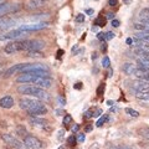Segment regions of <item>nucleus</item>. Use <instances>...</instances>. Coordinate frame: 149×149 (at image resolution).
<instances>
[{"mask_svg":"<svg viewBox=\"0 0 149 149\" xmlns=\"http://www.w3.org/2000/svg\"><path fill=\"white\" fill-rule=\"evenodd\" d=\"M62 54H63V51H62V50H58V51H57V56H58V57H61Z\"/></svg>","mask_w":149,"mask_h":149,"instance_id":"obj_49","label":"nucleus"},{"mask_svg":"<svg viewBox=\"0 0 149 149\" xmlns=\"http://www.w3.org/2000/svg\"><path fill=\"white\" fill-rule=\"evenodd\" d=\"M78 129H80V125H78V124H76V125H74V127L72 128V132L74 133V132H77V130H78Z\"/></svg>","mask_w":149,"mask_h":149,"instance_id":"obj_44","label":"nucleus"},{"mask_svg":"<svg viewBox=\"0 0 149 149\" xmlns=\"http://www.w3.org/2000/svg\"><path fill=\"white\" fill-rule=\"evenodd\" d=\"M49 22H45V21H41V22H34V24H25V25H21L19 29L25 31V32H31V31H37V30H42L45 27H47Z\"/></svg>","mask_w":149,"mask_h":149,"instance_id":"obj_6","label":"nucleus"},{"mask_svg":"<svg viewBox=\"0 0 149 149\" xmlns=\"http://www.w3.org/2000/svg\"><path fill=\"white\" fill-rule=\"evenodd\" d=\"M134 29H136V30H141V31H146L147 26L143 25V24H134Z\"/></svg>","mask_w":149,"mask_h":149,"instance_id":"obj_29","label":"nucleus"},{"mask_svg":"<svg viewBox=\"0 0 149 149\" xmlns=\"http://www.w3.org/2000/svg\"><path fill=\"white\" fill-rule=\"evenodd\" d=\"M55 113H56V116H62V111L61 109H56Z\"/></svg>","mask_w":149,"mask_h":149,"instance_id":"obj_46","label":"nucleus"},{"mask_svg":"<svg viewBox=\"0 0 149 149\" xmlns=\"http://www.w3.org/2000/svg\"><path fill=\"white\" fill-rule=\"evenodd\" d=\"M17 91L21 93V95H26V96H31L35 97L36 100L40 101H49L50 100V95L46 92L44 88H40L37 86H25L22 85L17 88Z\"/></svg>","mask_w":149,"mask_h":149,"instance_id":"obj_2","label":"nucleus"},{"mask_svg":"<svg viewBox=\"0 0 149 149\" xmlns=\"http://www.w3.org/2000/svg\"><path fill=\"white\" fill-rule=\"evenodd\" d=\"M112 72H113V71H112V70H111V68H109V72H108V76H109V77H111V76H112Z\"/></svg>","mask_w":149,"mask_h":149,"instance_id":"obj_52","label":"nucleus"},{"mask_svg":"<svg viewBox=\"0 0 149 149\" xmlns=\"http://www.w3.org/2000/svg\"><path fill=\"white\" fill-rule=\"evenodd\" d=\"M104 92V83H101V85L98 86V88H97V95L98 96H102Z\"/></svg>","mask_w":149,"mask_h":149,"instance_id":"obj_28","label":"nucleus"},{"mask_svg":"<svg viewBox=\"0 0 149 149\" xmlns=\"http://www.w3.org/2000/svg\"><path fill=\"white\" fill-rule=\"evenodd\" d=\"M20 9V4H10V3H1L0 4V17H4L8 14L15 13Z\"/></svg>","mask_w":149,"mask_h":149,"instance_id":"obj_5","label":"nucleus"},{"mask_svg":"<svg viewBox=\"0 0 149 149\" xmlns=\"http://www.w3.org/2000/svg\"><path fill=\"white\" fill-rule=\"evenodd\" d=\"M104 37H106V40H112L114 37V34L112 31H108V32H106L104 34Z\"/></svg>","mask_w":149,"mask_h":149,"instance_id":"obj_32","label":"nucleus"},{"mask_svg":"<svg viewBox=\"0 0 149 149\" xmlns=\"http://www.w3.org/2000/svg\"><path fill=\"white\" fill-rule=\"evenodd\" d=\"M109 149H133V148H130L128 146H113V147H111Z\"/></svg>","mask_w":149,"mask_h":149,"instance_id":"obj_33","label":"nucleus"},{"mask_svg":"<svg viewBox=\"0 0 149 149\" xmlns=\"http://www.w3.org/2000/svg\"><path fill=\"white\" fill-rule=\"evenodd\" d=\"M35 78H36V74H34L32 72H25V73H21L16 78V82L17 83H32Z\"/></svg>","mask_w":149,"mask_h":149,"instance_id":"obj_12","label":"nucleus"},{"mask_svg":"<svg viewBox=\"0 0 149 149\" xmlns=\"http://www.w3.org/2000/svg\"><path fill=\"white\" fill-rule=\"evenodd\" d=\"M57 101H58L61 104H65V103H66V101H65V98H62V97H57Z\"/></svg>","mask_w":149,"mask_h":149,"instance_id":"obj_41","label":"nucleus"},{"mask_svg":"<svg viewBox=\"0 0 149 149\" xmlns=\"http://www.w3.org/2000/svg\"><path fill=\"white\" fill-rule=\"evenodd\" d=\"M4 51L9 55L20 52V51H25V41H11V42L5 45Z\"/></svg>","mask_w":149,"mask_h":149,"instance_id":"obj_4","label":"nucleus"},{"mask_svg":"<svg viewBox=\"0 0 149 149\" xmlns=\"http://www.w3.org/2000/svg\"><path fill=\"white\" fill-rule=\"evenodd\" d=\"M125 113L129 114L130 117H134V118H138L139 117V112L133 109V108H125Z\"/></svg>","mask_w":149,"mask_h":149,"instance_id":"obj_20","label":"nucleus"},{"mask_svg":"<svg viewBox=\"0 0 149 149\" xmlns=\"http://www.w3.org/2000/svg\"><path fill=\"white\" fill-rule=\"evenodd\" d=\"M136 98L149 101V92H136Z\"/></svg>","mask_w":149,"mask_h":149,"instance_id":"obj_19","label":"nucleus"},{"mask_svg":"<svg viewBox=\"0 0 149 149\" xmlns=\"http://www.w3.org/2000/svg\"><path fill=\"white\" fill-rule=\"evenodd\" d=\"M73 87L76 88V90H81V88H82V83H81V82H78V83H76V85H74Z\"/></svg>","mask_w":149,"mask_h":149,"instance_id":"obj_40","label":"nucleus"},{"mask_svg":"<svg viewBox=\"0 0 149 149\" xmlns=\"http://www.w3.org/2000/svg\"><path fill=\"white\" fill-rule=\"evenodd\" d=\"M132 83H133L132 86L136 90V92H149V82L144 80H138Z\"/></svg>","mask_w":149,"mask_h":149,"instance_id":"obj_11","label":"nucleus"},{"mask_svg":"<svg viewBox=\"0 0 149 149\" xmlns=\"http://www.w3.org/2000/svg\"><path fill=\"white\" fill-rule=\"evenodd\" d=\"M19 106L21 109H25L31 117H39V116L47 113V108L42 102H40L39 100L29 98V97H22L19 100Z\"/></svg>","mask_w":149,"mask_h":149,"instance_id":"obj_1","label":"nucleus"},{"mask_svg":"<svg viewBox=\"0 0 149 149\" xmlns=\"http://www.w3.org/2000/svg\"><path fill=\"white\" fill-rule=\"evenodd\" d=\"M85 139H86V137H85V134H83V133H80V134H78L77 141L80 142V143H83V142H85Z\"/></svg>","mask_w":149,"mask_h":149,"instance_id":"obj_35","label":"nucleus"},{"mask_svg":"<svg viewBox=\"0 0 149 149\" xmlns=\"http://www.w3.org/2000/svg\"><path fill=\"white\" fill-rule=\"evenodd\" d=\"M16 130H17V133H19V136H22V137H26V129L24 128V127H21V125H19V127L16 128Z\"/></svg>","mask_w":149,"mask_h":149,"instance_id":"obj_26","label":"nucleus"},{"mask_svg":"<svg viewBox=\"0 0 149 149\" xmlns=\"http://www.w3.org/2000/svg\"><path fill=\"white\" fill-rule=\"evenodd\" d=\"M107 103H108V106H112V104H113V102H112V101H108Z\"/></svg>","mask_w":149,"mask_h":149,"instance_id":"obj_53","label":"nucleus"},{"mask_svg":"<svg viewBox=\"0 0 149 149\" xmlns=\"http://www.w3.org/2000/svg\"><path fill=\"white\" fill-rule=\"evenodd\" d=\"M1 139L10 149H21L22 147H25L24 143H21L19 139L13 137L11 134H1Z\"/></svg>","mask_w":149,"mask_h":149,"instance_id":"obj_3","label":"nucleus"},{"mask_svg":"<svg viewBox=\"0 0 149 149\" xmlns=\"http://www.w3.org/2000/svg\"><path fill=\"white\" fill-rule=\"evenodd\" d=\"M67 143L70 144V146H74V143H76V138H74V136L68 137V139H67Z\"/></svg>","mask_w":149,"mask_h":149,"instance_id":"obj_34","label":"nucleus"},{"mask_svg":"<svg viewBox=\"0 0 149 149\" xmlns=\"http://www.w3.org/2000/svg\"><path fill=\"white\" fill-rule=\"evenodd\" d=\"M26 35V32L25 31H22L20 29H16V30H13L10 32H8V34H5L4 36H1V39L4 40H13V39H17V37H21V36H24Z\"/></svg>","mask_w":149,"mask_h":149,"instance_id":"obj_13","label":"nucleus"},{"mask_svg":"<svg viewBox=\"0 0 149 149\" xmlns=\"http://www.w3.org/2000/svg\"><path fill=\"white\" fill-rule=\"evenodd\" d=\"M96 58H97V54L93 52V54H92V60H96Z\"/></svg>","mask_w":149,"mask_h":149,"instance_id":"obj_51","label":"nucleus"},{"mask_svg":"<svg viewBox=\"0 0 149 149\" xmlns=\"http://www.w3.org/2000/svg\"><path fill=\"white\" fill-rule=\"evenodd\" d=\"M97 37H98L100 40H106V37H104V34H102V32H98V34H97Z\"/></svg>","mask_w":149,"mask_h":149,"instance_id":"obj_39","label":"nucleus"},{"mask_svg":"<svg viewBox=\"0 0 149 149\" xmlns=\"http://www.w3.org/2000/svg\"><path fill=\"white\" fill-rule=\"evenodd\" d=\"M34 83L35 86L37 87H40V88H50L51 86H52V80H51L50 77H39V76H36V78L34 80Z\"/></svg>","mask_w":149,"mask_h":149,"instance_id":"obj_10","label":"nucleus"},{"mask_svg":"<svg viewBox=\"0 0 149 149\" xmlns=\"http://www.w3.org/2000/svg\"><path fill=\"white\" fill-rule=\"evenodd\" d=\"M102 66H103L104 68H109V66H111V60H109L108 56H104V57H103V60H102Z\"/></svg>","mask_w":149,"mask_h":149,"instance_id":"obj_24","label":"nucleus"},{"mask_svg":"<svg viewBox=\"0 0 149 149\" xmlns=\"http://www.w3.org/2000/svg\"><path fill=\"white\" fill-rule=\"evenodd\" d=\"M136 37H137V39H141L143 41H146V42L149 44V34H146V32H143V34H137Z\"/></svg>","mask_w":149,"mask_h":149,"instance_id":"obj_23","label":"nucleus"},{"mask_svg":"<svg viewBox=\"0 0 149 149\" xmlns=\"http://www.w3.org/2000/svg\"><path fill=\"white\" fill-rule=\"evenodd\" d=\"M141 17H149V8L143 9L141 11Z\"/></svg>","mask_w":149,"mask_h":149,"instance_id":"obj_31","label":"nucleus"},{"mask_svg":"<svg viewBox=\"0 0 149 149\" xmlns=\"http://www.w3.org/2000/svg\"><path fill=\"white\" fill-rule=\"evenodd\" d=\"M0 1H1V0H0Z\"/></svg>","mask_w":149,"mask_h":149,"instance_id":"obj_54","label":"nucleus"},{"mask_svg":"<svg viewBox=\"0 0 149 149\" xmlns=\"http://www.w3.org/2000/svg\"><path fill=\"white\" fill-rule=\"evenodd\" d=\"M101 50L103 51V52H104V51L107 50V44H106V42H104V44H102V46H101Z\"/></svg>","mask_w":149,"mask_h":149,"instance_id":"obj_45","label":"nucleus"},{"mask_svg":"<svg viewBox=\"0 0 149 149\" xmlns=\"http://www.w3.org/2000/svg\"><path fill=\"white\" fill-rule=\"evenodd\" d=\"M14 104L15 103H14V100L11 96H5V97H3V98H0V107H1V108L9 109V108H11Z\"/></svg>","mask_w":149,"mask_h":149,"instance_id":"obj_14","label":"nucleus"},{"mask_svg":"<svg viewBox=\"0 0 149 149\" xmlns=\"http://www.w3.org/2000/svg\"><path fill=\"white\" fill-rule=\"evenodd\" d=\"M74 21L76 22H83L85 21V15H83V14H78V15L74 17Z\"/></svg>","mask_w":149,"mask_h":149,"instance_id":"obj_30","label":"nucleus"},{"mask_svg":"<svg viewBox=\"0 0 149 149\" xmlns=\"http://www.w3.org/2000/svg\"><path fill=\"white\" fill-rule=\"evenodd\" d=\"M30 123L35 127H40V128H45L47 125V120L44 119V118H39V117H31L30 118Z\"/></svg>","mask_w":149,"mask_h":149,"instance_id":"obj_15","label":"nucleus"},{"mask_svg":"<svg viewBox=\"0 0 149 149\" xmlns=\"http://www.w3.org/2000/svg\"><path fill=\"white\" fill-rule=\"evenodd\" d=\"M138 134L144 137L146 139H149V127L148 125H144V127L138 128Z\"/></svg>","mask_w":149,"mask_h":149,"instance_id":"obj_18","label":"nucleus"},{"mask_svg":"<svg viewBox=\"0 0 149 149\" xmlns=\"http://www.w3.org/2000/svg\"><path fill=\"white\" fill-rule=\"evenodd\" d=\"M63 134H65V130H63V129L58 130V133H57V139H58V141H62V138H63Z\"/></svg>","mask_w":149,"mask_h":149,"instance_id":"obj_36","label":"nucleus"},{"mask_svg":"<svg viewBox=\"0 0 149 149\" xmlns=\"http://www.w3.org/2000/svg\"><path fill=\"white\" fill-rule=\"evenodd\" d=\"M118 4V0H108V5L109 6H116Z\"/></svg>","mask_w":149,"mask_h":149,"instance_id":"obj_37","label":"nucleus"},{"mask_svg":"<svg viewBox=\"0 0 149 149\" xmlns=\"http://www.w3.org/2000/svg\"><path fill=\"white\" fill-rule=\"evenodd\" d=\"M95 25H97V26H104L106 25V17L104 16H98L95 20Z\"/></svg>","mask_w":149,"mask_h":149,"instance_id":"obj_21","label":"nucleus"},{"mask_svg":"<svg viewBox=\"0 0 149 149\" xmlns=\"http://www.w3.org/2000/svg\"><path fill=\"white\" fill-rule=\"evenodd\" d=\"M123 71L125 72V74H129V76H132V74H134V76H137L138 78L141 77L143 73H146V72L141 71V70L138 68V66H136V65H133V63H124V66H123Z\"/></svg>","mask_w":149,"mask_h":149,"instance_id":"obj_9","label":"nucleus"},{"mask_svg":"<svg viewBox=\"0 0 149 149\" xmlns=\"http://www.w3.org/2000/svg\"><path fill=\"white\" fill-rule=\"evenodd\" d=\"M120 25V22L118 21V20H116V19H113V20H112V26L113 27H118Z\"/></svg>","mask_w":149,"mask_h":149,"instance_id":"obj_38","label":"nucleus"},{"mask_svg":"<svg viewBox=\"0 0 149 149\" xmlns=\"http://www.w3.org/2000/svg\"><path fill=\"white\" fill-rule=\"evenodd\" d=\"M125 42H127V45H132V44H133V40H132V39H127V41H125Z\"/></svg>","mask_w":149,"mask_h":149,"instance_id":"obj_48","label":"nucleus"},{"mask_svg":"<svg viewBox=\"0 0 149 149\" xmlns=\"http://www.w3.org/2000/svg\"><path fill=\"white\" fill-rule=\"evenodd\" d=\"M44 3H45V0H30V1L27 3V9H30V10L37 9V8L42 6Z\"/></svg>","mask_w":149,"mask_h":149,"instance_id":"obj_16","label":"nucleus"},{"mask_svg":"<svg viewBox=\"0 0 149 149\" xmlns=\"http://www.w3.org/2000/svg\"><path fill=\"white\" fill-rule=\"evenodd\" d=\"M27 56L29 57H42V54L39 51H27Z\"/></svg>","mask_w":149,"mask_h":149,"instance_id":"obj_25","label":"nucleus"},{"mask_svg":"<svg viewBox=\"0 0 149 149\" xmlns=\"http://www.w3.org/2000/svg\"><path fill=\"white\" fill-rule=\"evenodd\" d=\"M107 119H108V116L107 114H104V116H102V117L97 120V123H96V125L97 127H102V125H103L106 122H107Z\"/></svg>","mask_w":149,"mask_h":149,"instance_id":"obj_22","label":"nucleus"},{"mask_svg":"<svg viewBox=\"0 0 149 149\" xmlns=\"http://www.w3.org/2000/svg\"><path fill=\"white\" fill-rule=\"evenodd\" d=\"M91 130H92V125L88 124L87 127H86V129H85V132H91Z\"/></svg>","mask_w":149,"mask_h":149,"instance_id":"obj_47","label":"nucleus"},{"mask_svg":"<svg viewBox=\"0 0 149 149\" xmlns=\"http://www.w3.org/2000/svg\"><path fill=\"white\" fill-rule=\"evenodd\" d=\"M72 122V116L71 114H65V117H63V124L65 125H67Z\"/></svg>","mask_w":149,"mask_h":149,"instance_id":"obj_27","label":"nucleus"},{"mask_svg":"<svg viewBox=\"0 0 149 149\" xmlns=\"http://www.w3.org/2000/svg\"><path fill=\"white\" fill-rule=\"evenodd\" d=\"M107 17L113 20V19H114V14H113V13H108V14H107Z\"/></svg>","mask_w":149,"mask_h":149,"instance_id":"obj_42","label":"nucleus"},{"mask_svg":"<svg viewBox=\"0 0 149 149\" xmlns=\"http://www.w3.org/2000/svg\"><path fill=\"white\" fill-rule=\"evenodd\" d=\"M25 51H39L45 47V42L41 40H24Z\"/></svg>","mask_w":149,"mask_h":149,"instance_id":"obj_8","label":"nucleus"},{"mask_svg":"<svg viewBox=\"0 0 149 149\" xmlns=\"http://www.w3.org/2000/svg\"><path fill=\"white\" fill-rule=\"evenodd\" d=\"M93 13H95V11H93L92 9H87V10H86V14H87V15H93Z\"/></svg>","mask_w":149,"mask_h":149,"instance_id":"obj_43","label":"nucleus"},{"mask_svg":"<svg viewBox=\"0 0 149 149\" xmlns=\"http://www.w3.org/2000/svg\"><path fill=\"white\" fill-rule=\"evenodd\" d=\"M123 3L125 4V5H129V4L132 3V0H123Z\"/></svg>","mask_w":149,"mask_h":149,"instance_id":"obj_50","label":"nucleus"},{"mask_svg":"<svg viewBox=\"0 0 149 149\" xmlns=\"http://www.w3.org/2000/svg\"><path fill=\"white\" fill-rule=\"evenodd\" d=\"M24 144L29 149H42V147H44L40 139L34 136H26L24 138Z\"/></svg>","mask_w":149,"mask_h":149,"instance_id":"obj_7","label":"nucleus"},{"mask_svg":"<svg viewBox=\"0 0 149 149\" xmlns=\"http://www.w3.org/2000/svg\"><path fill=\"white\" fill-rule=\"evenodd\" d=\"M13 24H15V21L8 17H0V29H6V27L11 26Z\"/></svg>","mask_w":149,"mask_h":149,"instance_id":"obj_17","label":"nucleus"}]
</instances>
